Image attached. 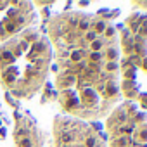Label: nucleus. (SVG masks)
Here are the masks:
<instances>
[{"label":"nucleus","instance_id":"f257e3e1","mask_svg":"<svg viewBox=\"0 0 147 147\" xmlns=\"http://www.w3.org/2000/svg\"><path fill=\"white\" fill-rule=\"evenodd\" d=\"M54 88L64 114L102 119L119 104L118 30L97 12L64 11L47 23Z\"/></svg>","mask_w":147,"mask_h":147},{"label":"nucleus","instance_id":"f03ea898","mask_svg":"<svg viewBox=\"0 0 147 147\" xmlns=\"http://www.w3.org/2000/svg\"><path fill=\"white\" fill-rule=\"evenodd\" d=\"M52 47L36 28H28L0 45V88L16 99H31L45 85Z\"/></svg>","mask_w":147,"mask_h":147},{"label":"nucleus","instance_id":"7ed1b4c3","mask_svg":"<svg viewBox=\"0 0 147 147\" xmlns=\"http://www.w3.org/2000/svg\"><path fill=\"white\" fill-rule=\"evenodd\" d=\"M118 45L121 97L147 113V14L131 12L123 21Z\"/></svg>","mask_w":147,"mask_h":147},{"label":"nucleus","instance_id":"20e7f679","mask_svg":"<svg viewBox=\"0 0 147 147\" xmlns=\"http://www.w3.org/2000/svg\"><path fill=\"white\" fill-rule=\"evenodd\" d=\"M107 147H147V113L130 102L118 104L106 118Z\"/></svg>","mask_w":147,"mask_h":147},{"label":"nucleus","instance_id":"39448f33","mask_svg":"<svg viewBox=\"0 0 147 147\" xmlns=\"http://www.w3.org/2000/svg\"><path fill=\"white\" fill-rule=\"evenodd\" d=\"M52 147H107V142L88 121L61 114L52 123Z\"/></svg>","mask_w":147,"mask_h":147},{"label":"nucleus","instance_id":"423d86ee","mask_svg":"<svg viewBox=\"0 0 147 147\" xmlns=\"http://www.w3.org/2000/svg\"><path fill=\"white\" fill-rule=\"evenodd\" d=\"M36 23L35 5L30 2H0V45Z\"/></svg>","mask_w":147,"mask_h":147},{"label":"nucleus","instance_id":"0eeeda50","mask_svg":"<svg viewBox=\"0 0 147 147\" xmlns=\"http://www.w3.org/2000/svg\"><path fill=\"white\" fill-rule=\"evenodd\" d=\"M11 142L14 147H43L45 135L36 119L24 109H16L12 114Z\"/></svg>","mask_w":147,"mask_h":147},{"label":"nucleus","instance_id":"6e6552de","mask_svg":"<svg viewBox=\"0 0 147 147\" xmlns=\"http://www.w3.org/2000/svg\"><path fill=\"white\" fill-rule=\"evenodd\" d=\"M11 131H12V116L7 109L2 88H0V147H5V144L11 142Z\"/></svg>","mask_w":147,"mask_h":147},{"label":"nucleus","instance_id":"1a4fd4ad","mask_svg":"<svg viewBox=\"0 0 147 147\" xmlns=\"http://www.w3.org/2000/svg\"><path fill=\"white\" fill-rule=\"evenodd\" d=\"M131 5L137 7V9H140V11H147V2H133Z\"/></svg>","mask_w":147,"mask_h":147}]
</instances>
